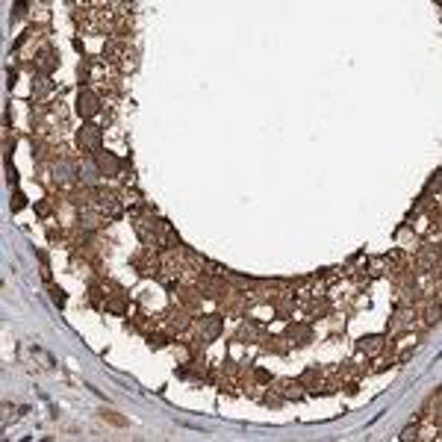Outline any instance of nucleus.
<instances>
[{
    "label": "nucleus",
    "instance_id": "obj_1",
    "mask_svg": "<svg viewBox=\"0 0 442 442\" xmlns=\"http://www.w3.org/2000/svg\"><path fill=\"white\" fill-rule=\"evenodd\" d=\"M77 110H80V115L92 118V115L98 112V98H94L92 92H83V94H80V100H77Z\"/></svg>",
    "mask_w": 442,
    "mask_h": 442
},
{
    "label": "nucleus",
    "instance_id": "obj_4",
    "mask_svg": "<svg viewBox=\"0 0 442 442\" xmlns=\"http://www.w3.org/2000/svg\"><path fill=\"white\" fill-rule=\"evenodd\" d=\"M289 336H298L295 342H306V339H310V328H298V324H295V328H289Z\"/></svg>",
    "mask_w": 442,
    "mask_h": 442
},
{
    "label": "nucleus",
    "instance_id": "obj_2",
    "mask_svg": "<svg viewBox=\"0 0 442 442\" xmlns=\"http://www.w3.org/2000/svg\"><path fill=\"white\" fill-rule=\"evenodd\" d=\"M77 138H80L83 144H88L92 150H100V144H98V127H94V124H88V127H83Z\"/></svg>",
    "mask_w": 442,
    "mask_h": 442
},
{
    "label": "nucleus",
    "instance_id": "obj_6",
    "mask_svg": "<svg viewBox=\"0 0 442 442\" xmlns=\"http://www.w3.org/2000/svg\"><path fill=\"white\" fill-rule=\"evenodd\" d=\"M21 206H24V194L18 192V194H15V210H21Z\"/></svg>",
    "mask_w": 442,
    "mask_h": 442
},
{
    "label": "nucleus",
    "instance_id": "obj_5",
    "mask_svg": "<svg viewBox=\"0 0 442 442\" xmlns=\"http://www.w3.org/2000/svg\"><path fill=\"white\" fill-rule=\"evenodd\" d=\"M54 292V301H59V304H65V295H62V289H50Z\"/></svg>",
    "mask_w": 442,
    "mask_h": 442
},
{
    "label": "nucleus",
    "instance_id": "obj_3",
    "mask_svg": "<svg viewBox=\"0 0 442 442\" xmlns=\"http://www.w3.org/2000/svg\"><path fill=\"white\" fill-rule=\"evenodd\" d=\"M98 166H100V171H104V174H115L121 162H118L112 154H106V150H104V154H98Z\"/></svg>",
    "mask_w": 442,
    "mask_h": 442
}]
</instances>
